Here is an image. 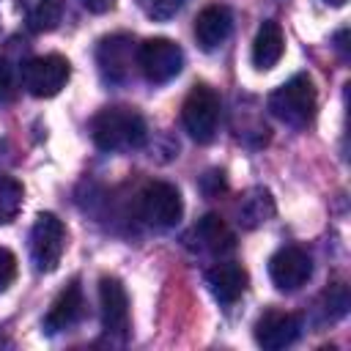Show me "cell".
Here are the masks:
<instances>
[{"label":"cell","mask_w":351,"mask_h":351,"mask_svg":"<svg viewBox=\"0 0 351 351\" xmlns=\"http://www.w3.org/2000/svg\"><path fill=\"white\" fill-rule=\"evenodd\" d=\"M90 137L101 151H132L148 140L145 121L132 107H104L90 121Z\"/></svg>","instance_id":"cell-1"},{"label":"cell","mask_w":351,"mask_h":351,"mask_svg":"<svg viewBox=\"0 0 351 351\" xmlns=\"http://www.w3.org/2000/svg\"><path fill=\"white\" fill-rule=\"evenodd\" d=\"M269 112L293 126V129H304L313 118H315V88H313V80L307 74H293L288 82H282L271 96H269Z\"/></svg>","instance_id":"cell-2"},{"label":"cell","mask_w":351,"mask_h":351,"mask_svg":"<svg viewBox=\"0 0 351 351\" xmlns=\"http://www.w3.org/2000/svg\"><path fill=\"white\" fill-rule=\"evenodd\" d=\"M181 121H184V129L189 132V137L195 143H211L214 134H217V126H219V96H217V90L197 82L184 99Z\"/></svg>","instance_id":"cell-3"},{"label":"cell","mask_w":351,"mask_h":351,"mask_svg":"<svg viewBox=\"0 0 351 351\" xmlns=\"http://www.w3.org/2000/svg\"><path fill=\"white\" fill-rule=\"evenodd\" d=\"M137 69L154 85L170 82L184 69V52L170 38H148L137 47Z\"/></svg>","instance_id":"cell-4"},{"label":"cell","mask_w":351,"mask_h":351,"mask_svg":"<svg viewBox=\"0 0 351 351\" xmlns=\"http://www.w3.org/2000/svg\"><path fill=\"white\" fill-rule=\"evenodd\" d=\"M71 66L63 55H38L22 66V85L36 99L58 96L69 82Z\"/></svg>","instance_id":"cell-5"},{"label":"cell","mask_w":351,"mask_h":351,"mask_svg":"<svg viewBox=\"0 0 351 351\" xmlns=\"http://www.w3.org/2000/svg\"><path fill=\"white\" fill-rule=\"evenodd\" d=\"M66 250V228L55 214H38L30 230V258L38 271H55Z\"/></svg>","instance_id":"cell-6"},{"label":"cell","mask_w":351,"mask_h":351,"mask_svg":"<svg viewBox=\"0 0 351 351\" xmlns=\"http://www.w3.org/2000/svg\"><path fill=\"white\" fill-rule=\"evenodd\" d=\"M96 63L107 82L121 85L132 77V69L137 66V44L129 33H112L104 36L96 47Z\"/></svg>","instance_id":"cell-7"},{"label":"cell","mask_w":351,"mask_h":351,"mask_svg":"<svg viewBox=\"0 0 351 351\" xmlns=\"http://www.w3.org/2000/svg\"><path fill=\"white\" fill-rule=\"evenodd\" d=\"M184 214L181 192L167 181H151L140 192V217L151 228H173Z\"/></svg>","instance_id":"cell-8"},{"label":"cell","mask_w":351,"mask_h":351,"mask_svg":"<svg viewBox=\"0 0 351 351\" xmlns=\"http://www.w3.org/2000/svg\"><path fill=\"white\" fill-rule=\"evenodd\" d=\"M99 310H101L104 332L123 340L129 335V296L118 277L99 280Z\"/></svg>","instance_id":"cell-9"},{"label":"cell","mask_w":351,"mask_h":351,"mask_svg":"<svg viewBox=\"0 0 351 351\" xmlns=\"http://www.w3.org/2000/svg\"><path fill=\"white\" fill-rule=\"evenodd\" d=\"M313 274V261L299 247H282L269 258V277L280 291H299Z\"/></svg>","instance_id":"cell-10"},{"label":"cell","mask_w":351,"mask_h":351,"mask_svg":"<svg viewBox=\"0 0 351 351\" xmlns=\"http://www.w3.org/2000/svg\"><path fill=\"white\" fill-rule=\"evenodd\" d=\"M302 332V321L299 315L293 313H280V310H269L258 318L255 324V343L261 348H269V351H280V348H288L291 343H296Z\"/></svg>","instance_id":"cell-11"},{"label":"cell","mask_w":351,"mask_h":351,"mask_svg":"<svg viewBox=\"0 0 351 351\" xmlns=\"http://www.w3.org/2000/svg\"><path fill=\"white\" fill-rule=\"evenodd\" d=\"M85 313V299H82V288L80 282H69L52 302V307L47 310L44 315V332L47 335H55V332H63V329H71L74 324H80Z\"/></svg>","instance_id":"cell-12"},{"label":"cell","mask_w":351,"mask_h":351,"mask_svg":"<svg viewBox=\"0 0 351 351\" xmlns=\"http://www.w3.org/2000/svg\"><path fill=\"white\" fill-rule=\"evenodd\" d=\"M230 30H233V14L228 5H219V3L206 5L195 19V38H197L200 49H206V52L222 47L228 41Z\"/></svg>","instance_id":"cell-13"},{"label":"cell","mask_w":351,"mask_h":351,"mask_svg":"<svg viewBox=\"0 0 351 351\" xmlns=\"http://www.w3.org/2000/svg\"><path fill=\"white\" fill-rule=\"evenodd\" d=\"M247 269L241 263H233V261H225V263H217L206 271V285L211 291V296L219 302V304H233L244 291H247Z\"/></svg>","instance_id":"cell-14"},{"label":"cell","mask_w":351,"mask_h":351,"mask_svg":"<svg viewBox=\"0 0 351 351\" xmlns=\"http://www.w3.org/2000/svg\"><path fill=\"white\" fill-rule=\"evenodd\" d=\"M195 239L200 244V250L211 252V255H228L236 247V236L228 228V222L217 214H206L197 225H195Z\"/></svg>","instance_id":"cell-15"},{"label":"cell","mask_w":351,"mask_h":351,"mask_svg":"<svg viewBox=\"0 0 351 351\" xmlns=\"http://www.w3.org/2000/svg\"><path fill=\"white\" fill-rule=\"evenodd\" d=\"M285 49V38H282V27L274 19H266L258 27V36L252 41V63L258 69H271Z\"/></svg>","instance_id":"cell-16"},{"label":"cell","mask_w":351,"mask_h":351,"mask_svg":"<svg viewBox=\"0 0 351 351\" xmlns=\"http://www.w3.org/2000/svg\"><path fill=\"white\" fill-rule=\"evenodd\" d=\"M25 22L36 33H49L58 27L63 14V0H16Z\"/></svg>","instance_id":"cell-17"},{"label":"cell","mask_w":351,"mask_h":351,"mask_svg":"<svg viewBox=\"0 0 351 351\" xmlns=\"http://www.w3.org/2000/svg\"><path fill=\"white\" fill-rule=\"evenodd\" d=\"M274 217V197L269 189H250L239 203V222L244 228H258Z\"/></svg>","instance_id":"cell-18"},{"label":"cell","mask_w":351,"mask_h":351,"mask_svg":"<svg viewBox=\"0 0 351 351\" xmlns=\"http://www.w3.org/2000/svg\"><path fill=\"white\" fill-rule=\"evenodd\" d=\"M22 184L11 176H0V222H11L22 206Z\"/></svg>","instance_id":"cell-19"},{"label":"cell","mask_w":351,"mask_h":351,"mask_svg":"<svg viewBox=\"0 0 351 351\" xmlns=\"http://www.w3.org/2000/svg\"><path fill=\"white\" fill-rule=\"evenodd\" d=\"M137 3H140L145 16H151L156 22H167V19H173L184 8L186 0H137Z\"/></svg>","instance_id":"cell-20"},{"label":"cell","mask_w":351,"mask_h":351,"mask_svg":"<svg viewBox=\"0 0 351 351\" xmlns=\"http://www.w3.org/2000/svg\"><path fill=\"white\" fill-rule=\"evenodd\" d=\"M326 299H329V307H326V313H329V318H340L343 313H346V307H348V293H346V285H332L329 291H326Z\"/></svg>","instance_id":"cell-21"},{"label":"cell","mask_w":351,"mask_h":351,"mask_svg":"<svg viewBox=\"0 0 351 351\" xmlns=\"http://www.w3.org/2000/svg\"><path fill=\"white\" fill-rule=\"evenodd\" d=\"M16 277V255L5 247H0V291H5Z\"/></svg>","instance_id":"cell-22"},{"label":"cell","mask_w":351,"mask_h":351,"mask_svg":"<svg viewBox=\"0 0 351 351\" xmlns=\"http://www.w3.org/2000/svg\"><path fill=\"white\" fill-rule=\"evenodd\" d=\"M14 96V69L0 55V101H8Z\"/></svg>","instance_id":"cell-23"},{"label":"cell","mask_w":351,"mask_h":351,"mask_svg":"<svg viewBox=\"0 0 351 351\" xmlns=\"http://www.w3.org/2000/svg\"><path fill=\"white\" fill-rule=\"evenodd\" d=\"M82 5L90 11V14H104L115 5V0H82Z\"/></svg>","instance_id":"cell-24"},{"label":"cell","mask_w":351,"mask_h":351,"mask_svg":"<svg viewBox=\"0 0 351 351\" xmlns=\"http://www.w3.org/2000/svg\"><path fill=\"white\" fill-rule=\"evenodd\" d=\"M326 5H335V8H340V5H346V0H324Z\"/></svg>","instance_id":"cell-25"}]
</instances>
